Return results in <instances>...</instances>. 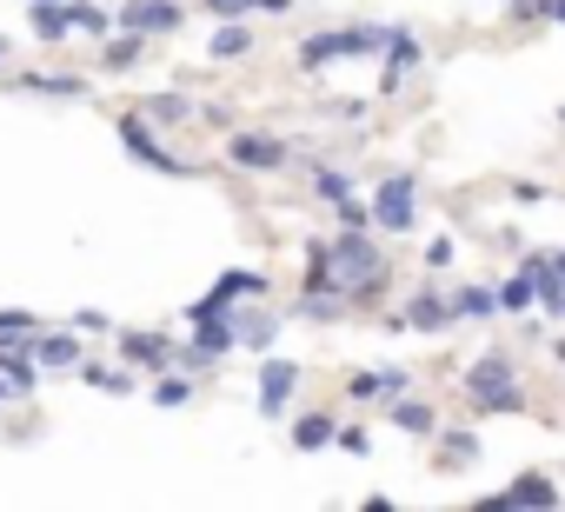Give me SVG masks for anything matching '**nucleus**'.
Wrapping results in <instances>:
<instances>
[{"instance_id": "f3484780", "label": "nucleus", "mask_w": 565, "mask_h": 512, "mask_svg": "<svg viewBox=\"0 0 565 512\" xmlns=\"http://www.w3.org/2000/svg\"><path fill=\"white\" fill-rule=\"evenodd\" d=\"M28 28H34V41H41V47H67V41H74L67 0H34V8H28Z\"/></svg>"}, {"instance_id": "e433bc0d", "label": "nucleus", "mask_w": 565, "mask_h": 512, "mask_svg": "<svg viewBox=\"0 0 565 512\" xmlns=\"http://www.w3.org/2000/svg\"><path fill=\"white\" fill-rule=\"evenodd\" d=\"M206 14H213V21H246L253 0H206Z\"/></svg>"}, {"instance_id": "1a4fd4ad", "label": "nucleus", "mask_w": 565, "mask_h": 512, "mask_svg": "<svg viewBox=\"0 0 565 512\" xmlns=\"http://www.w3.org/2000/svg\"><path fill=\"white\" fill-rule=\"evenodd\" d=\"M300 360H266L259 366V413L266 419H287V406H294V393H300Z\"/></svg>"}, {"instance_id": "473e14b6", "label": "nucleus", "mask_w": 565, "mask_h": 512, "mask_svg": "<svg viewBox=\"0 0 565 512\" xmlns=\"http://www.w3.org/2000/svg\"><path fill=\"white\" fill-rule=\"evenodd\" d=\"M313 193L333 206V200H347V193H353V180H347L340 167H313Z\"/></svg>"}, {"instance_id": "2eb2a0df", "label": "nucleus", "mask_w": 565, "mask_h": 512, "mask_svg": "<svg viewBox=\"0 0 565 512\" xmlns=\"http://www.w3.org/2000/svg\"><path fill=\"white\" fill-rule=\"evenodd\" d=\"M519 267L532 274V294H539V307H545L552 320H565V274L552 267V253H525Z\"/></svg>"}, {"instance_id": "4c0bfd02", "label": "nucleus", "mask_w": 565, "mask_h": 512, "mask_svg": "<svg viewBox=\"0 0 565 512\" xmlns=\"http://www.w3.org/2000/svg\"><path fill=\"white\" fill-rule=\"evenodd\" d=\"M193 120H206V127H233V114H226V100H206Z\"/></svg>"}, {"instance_id": "393cba45", "label": "nucleus", "mask_w": 565, "mask_h": 512, "mask_svg": "<svg viewBox=\"0 0 565 512\" xmlns=\"http://www.w3.org/2000/svg\"><path fill=\"white\" fill-rule=\"evenodd\" d=\"M140 114H147L153 127H186V120H193L200 107H193L186 94H147V107H140Z\"/></svg>"}, {"instance_id": "ea45409f", "label": "nucleus", "mask_w": 565, "mask_h": 512, "mask_svg": "<svg viewBox=\"0 0 565 512\" xmlns=\"http://www.w3.org/2000/svg\"><path fill=\"white\" fill-rule=\"evenodd\" d=\"M67 327H81V333H107V313H94V307H81Z\"/></svg>"}, {"instance_id": "49530a36", "label": "nucleus", "mask_w": 565, "mask_h": 512, "mask_svg": "<svg viewBox=\"0 0 565 512\" xmlns=\"http://www.w3.org/2000/svg\"><path fill=\"white\" fill-rule=\"evenodd\" d=\"M492 8H512V0H492Z\"/></svg>"}, {"instance_id": "9b49d317", "label": "nucleus", "mask_w": 565, "mask_h": 512, "mask_svg": "<svg viewBox=\"0 0 565 512\" xmlns=\"http://www.w3.org/2000/svg\"><path fill=\"white\" fill-rule=\"evenodd\" d=\"M0 386H8L14 399H34V386H41L34 340H0Z\"/></svg>"}, {"instance_id": "cd10ccee", "label": "nucleus", "mask_w": 565, "mask_h": 512, "mask_svg": "<svg viewBox=\"0 0 565 512\" xmlns=\"http://www.w3.org/2000/svg\"><path fill=\"white\" fill-rule=\"evenodd\" d=\"M226 300H266V274H253V267H233V274H220L213 280Z\"/></svg>"}, {"instance_id": "72a5a7b5", "label": "nucleus", "mask_w": 565, "mask_h": 512, "mask_svg": "<svg viewBox=\"0 0 565 512\" xmlns=\"http://www.w3.org/2000/svg\"><path fill=\"white\" fill-rule=\"evenodd\" d=\"M333 213H340V226H373V200H360V193L333 200Z\"/></svg>"}, {"instance_id": "2f4dec72", "label": "nucleus", "mask_w": 565, "mask_h": 512, "mask_svg": "<svg viewBox=\"0 0 565 512\" xmlns=\"http://www.w3.org/2000/svg\"><path fill=\"white\" fill-rule=\"evenodd\" d=\"M34 333H41V320L28 307H0V340H34Z\"/></svg>"}, {"instance_id": "c9c22d12", "label": "nucleus", "mask_w": 565, "mask_h": 512, "mask_svg": "<svg viewBox=\"0 0 565 512\" xmlns=\"http://www.w3.org/2000/svg\"><path fill=\"white\" fill-rule=\"evenodd\" d=\"M426 267H433V274L452 267V233H433V239H426Z\"/></svg>"}, {"instance_id": "412c9836", "label": "nucleus", "mask_w": 565, "mask_h": 512, "mask_svg": "<svg viewBox=\"0 0 565 512\" xmlns=\"http://www.w3.org/2000/svg\"><path fill=\"white\" fill-rule=\"evenodd\" d=\"M393 426H399V433H413V439H433V433H439V413H433V399L399 393V399H393Z\"/></svg>"}, {"instance_id": "423d86ee", "label": "nucleus", "mask_w": 565, "mask_h": 512, "mask_svg": "<svg viewBox=\"0 0 565 512\" xmlns=\"http://www.w3.org/2000/svg\"><path fill=\"white\" fill-rule=\"evenodd\" d=\"M220 160L233 167V173H279L294 160V147L279 140V134H259V127H239V134H226V147H220Z\"/></svg>"}, {"instance_id": "a878e982", "label": "nucleus", "mask_w": 565, "mask_h": 512, "mask_svg": "<svg viewBox=\"0 0 565 512\" xmlns=\"http://www.w3.org/2000/svg\"><path fill=\"white\" fill-rule=\"evenodd\" d=\"M67 21H74V34H87V41H107V34H114V8H94V0H67Z\"/></svg>"}, {"instance_id": "58836bf2", "label": "nucleus", "mask_w": 565, "mask_h": 512, "mask_svg": "<svg viewBox=\"0 0 565 512\" xmlns=\"http://www.w3.org/2000/svg\"><path fill=\"white\" fill-rule=\"evenodd\" d=\"M512 200H519V206H539V200H545V186H539V180H512Z\"/></svg>"}, {"instance_id": "09e8293b", "label": "nucleus", "mask_w": 565, "mask_h": 512, "mask_svg": "<svg viewBox=\"0 0 565 512\" xmlns=\"http://www.w3.org/2000/svg\"><path fill=\"white\" fill-rule=\"evenodd\" d=\"M28 8H34V0H28Z\"/></svg>"}, {"instance_id": "b1692460", "label": "nucleus", "mask_w": 565, "mask_h": 512, "mask_svg": "<svg viewBox=\"0 0 565 512\" xmlns=\"http://www.w3.org/2000/svg\"><path fill=\"white\" fill-rule=\"evenodd\" d=\"M333 433H340L333 413H300V419H294V446H300V452H327Z\"/></svg>"}, {"instance_id": "39448f33", "label": "nucleus", "mask_w": 565, "mask_h": 512, "mask_svg": "<svg viewBox=\"0 0 565 512\" xmlns=\"http://www.w3.org/2000/svg\"><path fill=\"white\" fill-rule=\"evenodd\" d=\"M373 226L380 233H413L419 226V173H380L373 180Z\"/></svg>"}, {"instance_id": "7ed1b4c3", "label": "nucleus", "mask_w": 565, "mask_h": 512, "mask_svg": "<svg viewBox=\"0 0 565 512\" xmlns=\"http://www.w3.org/2000/svg\"><path fill=\"white\" fill-rule=\"evenodd\" d=\"M466 399H472V413H479V419H492V413H525L519 366H512L505 353L472 360V366H466Z\"/></svg>"}, {"instance_id": "f704fd0d", "label": "nucleus", "mask_w": 565, "mask_h": 512, "mask_svg": "<svg viewBox=\"0 0 565 512\" xmlns=\"http://www.w3.org/2000/svg\"><path fill=\"white\" fill-rule=\"evenodd\" d=\"M333 446H340V452H353V459H360V452H373L366 426H340V433H333Z\"/></svg>"}, {"instance_id": "f03ea898", "label": "nucleus", "mask_w": 565, "mask_h": 512, "mask_svg": "<svg viewBox=\"0 0 565 512\" xmlns=\"http://www.w3.org/2000/svg\"><path fill=\"white\" fill-rule=\"evenodd\" d=\"M386 41H393V28H313L307 41H294V61L307 67V74H320V67H340V61H380L386 54Z\"/></svg>"}, {"instance_id": "c85d7f7f", "label": "nucleus", "mask_w": 565, "mask_h": 512, "mask_svg": "<svg viewBox=\"0 0 565 512\" xmlns=\"http://www.w3.org/2000/svg\"><path fill=\"white\" fill-rule=\"evenodd\" d=\"M81 380H87L94 393H134V373H127V360H120V366H94V360H81Z\"/></svg>"}, {"instance_id": "20e7f679", "label": "nucleus", "mask_w": 565, "mask_h": 512, "mask_svg": "<svg viewBox=\"0 0 565 512\" xmlns=\"http://www.w3.org/2000/svg\"><path fill=\"white\" fill-rule=\"evenodd\" d=\"M114 134H120V147H127L140 167H153V173H180V180H186V173H200V160H180V153L167 147V134H153V120H147L140 107H134V114H120V120H114Z\"/></svg>"}, {"instance_id": "0eeeda50", "label": "nucleus", "mask_w": 565, "mask_h": 512, "mask_svg": "<svg viewBox=\"0 0 565 512\" xmlns=\"http://www.w3.org/2000/svg\"><path fill=\"white\" fill-rule=\"evenodd\" d=\"M114 28L147 34V41H167V34L186 28V8H180V0H120V8H114Z\"/></svg>"}, {"instance_id": "c756f323", "label": "nucleus", "mask_w": 565, "mask_h": 512, "mask_svg": "<svg viewBox=\"0 0 565 512\" xmlns=\"http://www.w3.org/2000/svg\"><path fill=\"white\" fill-rule=\"evenodd\" d=\"M532 307H539V294H532V274L519 267V274L499 287V313H532Z\"/></svg>"}, {"instance_id": "f8f14e48", "label": "nucleus", "mask_w": 565, "mask_h": 512, "mask_svg": "<svg viewBox=\"0 0 565 512\" xmlns=\"http://www.w3.org/2000/svg\"><path fill=\"white\" fill-rule=\"evenodd\" d=\"M120 360H127V366H140V373H167V366H180V346H173L167 333L134 327V333H120Z\"/></svg>"}, {"instance_id": "aec40b11", "label": "nucleus", "mask_w": 565, "mask_h": 512, "mask_svg": "<svg viewBox=\"0 0 565 512\" xmlns=\"http://www.w3.org/2000/svg\"><path fill=\"white\" fill-rule=\"evenodd\" d=\"M492 505H558V479H545V472H519Z\"/></svg>"}, {"instance_id": "6ab92c4d", "label": "nucleus", "mask_w": 565, "mask_h": 512, "mask_svg": "<svg viewBox=\"0 0 565 512\" xmlns=\"http://www.w3.org/2000/svg\"><path fill=\"white\" fill-rule=\"evenodd\" d=\"M14 87L41 94V100H87V74H21Z\"/></svg>"}, {"instance_id": "9d476101", "label": "nucleus", "mask_w": 565, "mask_h": 512, "mask_svg": "<svg viewBox=\"0 0 565 512\" xmlns=\"http://www.w3.org/2000/svg\"><path fill=\"white\" fill-rule=\"evenodd\" d=\"M34 360H41V373H81V360H87L81 327H41L34 333Z\"/></svg>"}, {"instance_id": "4be33fe9", "label": "nucleus", "mask_w": 565, "mask_h": 512, "mask_svg": "<svg viewBox=\"0 0 565 512\" xmlns=\"http://www.w3.org/2000/svg\"><path fill=\"white\" fill-rule=\"evenodd\" d=\"M433 439H439V466H446V472H459V466L479 459V433H472V426H439Z\"/></svg>"}, {"instance_id": "dca6fc26", "label": "nucleus", "mask_w": 565, "mask_h": 512, "mask_svg": "<svg viewBox=\"0 0 565 512\" xmlns=\"http://www.w3.org/2000/svg\"><path fill=\"white\" fill-rule=\"evenodd\" d=\"M253 54V14L246 21H213V41H206V61H220V67H233V61H246Z\"/></svg>"}, {"instance_id": "f257e3e1", "label": "nucleus", "mask_w": 565, "mask_h": 512, "mask_svg": "<svg viewBox=\"0 0 565 512\" xmlns=\"http://www.w3.org/2000/svg\"><path fill=\"white\" fill-rule=\"evenodd\" d=\"M327 246H333V274H340V294L347 300H373L386 287V253H380L373 226H340Z\"/></svg>"}, {"instance_id": "5701e85b", "label": "nucleus", "mask_w": 565, "mask_h": 512, "mask_svg": "<svg viewBox=\"0 0 565 512\" xmlns=\"http://www.w3.org/2000/svg\"><path fill=\"white\" fill-rule=\"evenodd\" d=\"M452 320H499V287H459L452 294Z\"/></svg>"}, {"instance_id": "de8ad7c7", "label": "nucleus", "mask_w": 565, "mask_h": 512, "mask_svg": "<svg viewBox=\"0 0 565 512\" xmlns=\"http://www.w3.org/2000/svg\"><path fill=\"white\" fill-rule=\"evenodd\" d=\"M558 120H565V107H558Z\"/></svg>"}, {"instance_id": "bb28decb", "label": "nucleus", "mask_w": 565, "mask_h": 512, "mask_svg": "<svg viewBox=\"0 0 565 512\" xmlns=\"http://www.w3.org/2000/svg\"><path fill=\"white\" fill-rule=\"evenodd\" d=\"M186 399H193V373H186V366L153 373V406H167V413H173V406H186Z\"/></svg>"}, {"instance_id": "6e6552de", "label": "nucleus", "mask_w": 565, "mask_h": 512, "mask_svg": "<svg viewBox=\"0 0 565 512\" xmlns=\"http://www.w3.org/2000/svg\"><path fill=\"white\" fill-rule=\"evenodd\" d=\"M399 393H413L406 366H360V373H347V399L353 406H393Z\"/></svg>"}, {"instance_id": "4468645a", "label": "nucleus", "mask_w": 565, "mask_h": 512, "mask_svg": "<svg viewBox=\"0 0 565 512\" xmlns=\"http://www.w3.org/2000/svg\"><path fill=\"white\" fill-rule=\"evenodd\" d=\"M393 327H413V333H446V327H452V300H446V294H433V287H419Z\"/></svg>"}, {"instance_id": "7c9ffc66", "label": "nucleus", "mask_w": 565, "mask_h": 512, "mask_svg": "<svg viewBox=\"0 0 565 512\" xmlns=\"http://www.w3.org/2000/svg\"><path fill=\"white\" fill-rule=\"evenodd\" d=\"M273 333H279V320H273V313H259V320H253V313H239V346H259V353H266V346H273Z\"/></svg>"}, {"instance_id": "a19ab883", "label": "nucleus", "mask_w": 565, "mask_h": 512, "mask_svg": "<svg viewBox=\"0 0 565 512\" xmlns=\"http://www.w3.org/2000/svg\"><path fill=\"white\" fill-rule=\"evenodd\" d=\"M300 0H253V14H294Z\"/></svg>"}, {"instance_id": "79ce46f5", "label": "nucleus", "mask_w": 565, "mask_h": 512, "mask_svg": "<svg viewBox=\"0 0 565 512\" xmlns=\"http://www.w3.org/2000/svg\"><path fill=\"white\" fill-rule=\"evenodd\" d=\"M8 54H14V47H8V41H0V67H8Z\"/></svg>"}, {"instance_id": "c03bdc74", "label": "nucleus", "mask_w": 565, "mask_h": 512, "mask_svg": "<svg viewBox=\"0 0 565 512\" xmlns=\"http://www.w3.org/2000/svg\"><path fill=\"white\" fill-rule=\"evenodd\" d=\"M8 399H14V393H8V386H0V406H8Z\"/></svg>"}, {"instance_id": "a211bd4d", "label": "nucleus", "mask_w": 565, "mask_h": 512, "mask_svg": "<svg viewBox=\"0 0 565 512\" xmlns=\"http://www.w3.org/2000/svg\"><path fill=\"white\" fill-rule=\"evenodd\" d=\"M147 34H127V28H114V41H100V74H127V67H140L147 61Z\"/></svg>"}, {"instance_id": "ddd939ff", "label": "nucleus", "mask_w": 565, "mask_h": 512, "mask_svg": "<svg viewBox=\"0 0 565 512\" xmlns=\"http://www.w3.org/2000/svg\"><path fill=\"white\" fill-rule=\"evenodd\" d=\"M380 61H386L380 94H399V87H406V74L426 61V47H419V34H413V28H393V41H386V54H380Z\"/></svg>"}, {"instance_id": "a18cd8bd", "label": "nucleus", "mask_w": 565, "mask_h": 512, "mask_svg": "<svg viewBox=\"0 0 565 512\" xmlns=\"http://www.w3.org/2000/svg\"><path fill=\"white\" fill-rule=\"evenodd\" d=\"M552 353H558V360H565V340H558V346H552Z\"/></svg>"}, {"instance_id": "37998d69", "label": "nucleus", "mask_w": 565, "mask_h": 512, "mask_svg": "<svg viewBox=\"0 0 565 512\" xmlns=\"http://www.w3.org/2000/svg\"><path fill=\"white\" fill-rule=\"evenodd\" d=\"M552 267H558V274H565V253H552Z\"/></svg>"}]
</instances>
